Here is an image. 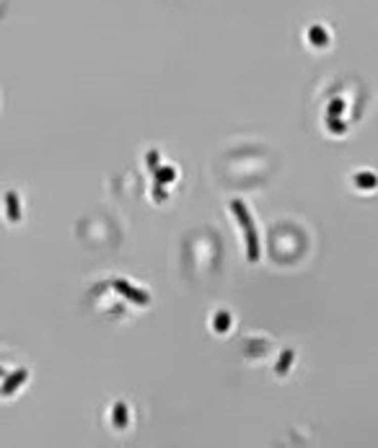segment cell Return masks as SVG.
I'll use <instances>...</instances> for the list:
<instances>
[{"instance_id": "obj_3", "label": "cell", "mask_w": 378, "mask_h": 448, "mask_svg": "<svg viewBox=\"0 0 378 448\" xmlns=\"http://www.w3.org/2000/svg\"><path fill=\"white\" fill-rule=\"evenodd\" d=\"M26 381V371H16V373H11V378L3 383V386H0V394H11L18 383H24Z\"/></svg>"}, {"instance_id": "obj_2", "label": "cell", "mask_w": 378, "mask_h": 448, "mask_svg": "<svg viewBox=\"0 0 378 448\" xmlns=\"http://www.w3.org/2000/svg\"><path fill=\"white\" fill-rule=\"evenodd\" d=\"M114 288H117L124 298H130V301H135V303H140V306H145V303L150 301V295H148L145 290L132 288V285H130V283H124V280H114Z\"/></svg>"}, {"instance_id": "obj_5", "label": "cell", "mask_w": 378, "mask_h": 448, "mask_svg": "<svg viewBox=\"0 0 378 448\" xmlns=\"http://www.w3.org/2000/svg\"><path fill=\"white\" fill-rule=\"evenodd\" d=\"M355 182H358L360 187H365V189L375 187V176L373 174H358V176H355Z\"/></svg>"}, {"instance_id": "obj_11", "label": "cell", "mask_w": 378, "mask_h": 448, "mask_svg": "<svg viewBox=\"0 0 378 448\" xmlns=\"http://www.w3.org/2000/svg\"><path fill=\"white\" fill-rule=\"evenodd\" d=\"M331 106H334V109H329V112H334V114H340V112H342V104H340V101H334Z\"/></svg>"}, {"instance_id": "obj_4", "label": "cell", "mask_w": 378, "mask_h": 448, "mask_svg": "<svg viewBox=\"0 0 378 448\" xmlns=\"http://www.w3.org/2000/svg\"><path fill=\"white\" fill-rule=\"evenodd\" d=\"M6 202H8V218H11V220H18V218H21V212H18V197L13 195V192H8V195H6Z\"/></svg>"}, {"instance_id": "obj_7", "label": "cell", "mask_w": 378, "mask_h": 448, "mask_svg": "<svg viewBox=\"0 0 378 448\" xmlns=\"http://www.w3.org/2000/svg\"><path fill=\"white\" fill-rule=\"evenodd\" d=\"M124 420H127V410H124V404H117V407H114V422L122 428Z\"/></svg>"}, {"instance_id": "obj_9", "label": "cell", "mask_w": 378, "mask_h": 448, "mask_svg": "<svg viewBox=\"0 0 378 448\" xmlns=\"http://www.w3.org/2000/svg\"><path fill=\"white\" fill-rule=\"evenodd\" d=\"M293 360V352H282V360H280V366H277V371H285V366Z\"/></svg>"}, {"instance_id": "obj_8", "label": "cell", "mask_w": 378, "mask_h": 448, "mask_svg": "<svg viewBox=\"0 0 378 448\" xmlns=\"http://www.w3.org/2000/svg\"><path fill=\"white\" fill-rule=\"evenodd\" d=\"M226 327H231V319H228V313H218V319H215V329H218V332H223Z\"/></svg>"}, {"instance_id": "obj_10", "label": "cell", "mask_w": 378, "mask_h": 448, "mask_svg": "<svg viewBox=\"0 0 378 448\" xmlns=\"http://www.w3.org/2000/svg\"><path fill=\"white\" fill-rule=\"evenodd\" d=\"M148 163L155 168V163H158V153H150V156H148Z\"/></svg>"}, {"instance_id": "obj_1", "label": "cell", "mask_w": 378, "mask_h": 448, "mask_svg": "<svg viewBox=\"0 0 378 448\" xmlns=\"http://www.w3.org/2000/svg\"><path fill=\"white\" fill-rule=\"evenodd\" d=\"M231 207H233L236 218H238V223L243 228V239H246V257H249V262H257L259 259V233H257L251 212L246 210V205H243L241 200H233Z\"/></svg>"}, {"instance_id": "obj_6", "label": "cell", "mask_w": 378, "mask_h": 448, "mask_svg": "<svg viewBox=\"0 0 378 448\" xmlns=\"http://www.w3.org/2000/svg\"><path fill=\"white\" fill-rule=\"evenodd\" d=\"M155 174H158V184L161 182H174V176H176L174 168H155Z\"/></svg>"}]
</instances>
